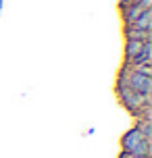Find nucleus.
Returning <instances> with one entry per match:
<instances>
[{"instance_id":"0eeeda50","label":"nucleus","mask_w":152,"mask_h":158,"mask_svg":"<svg viewBox=\"0 0 152 158\" xmlns=\"http://www.w3.org/2000/svg\"><path fill=\"white\" fill-rule=\"evenodd\" d=\"M131 27H136V29H144V31H152V8L144 10V13L131 23Z\"/></svg>"},{"instance_id":"6e6552de","label":"nucleus","mask_w":152,"mask_h":158,"mask_svg":"<svg viewBox=\"0 0 152 158\" xmlns=\"http://www.w3.org/2000/svg\"><path fill=\"white\" fill-rule=\"evenodd\" d=\"M125 40H142V42H150L152 31H144V29H136L131 25H125Z\"/></svg>"},{"instance_id":"9d476101","label":"nucleus","mask_w":152,"mask_h":158,"mask_svg":"<svg viewBox=\"0 0 152 158\" xmlns=\"http://www.w3.org/2000/svg\"><path fill=\"white\" fill-rule=\"evenodd\" d=\"M119 158H146V156H137V154H129V152H121Z\"/></svg>"},{"instance_id":"7ed1b4c3","label":"nucleus","mask_w":152,"mask_h":158,"mask_svg":"<svg viewBox=\"0 0 152 158\" xmlns=\"http://www.w3.org/2000/svg\"><path fill=\"white\" fill-rule=\"evenodd\" d=\"M119 79L125 81L131 89H136L137 94H142V96L152 94V77L150 75H142V73L131 71L127 64H123V69H121V73H119Z\"/></svg>"},{"instance_id":"1a4fd4ad","label":"nucleus","mask_w":152,"mask_h":158,"mask_svg":"<svg viewBox=\"0 0 152 158\" xmlns=\"http://www.w3.org/2000/svg\"><path fill=\"white\" fill-rule=\"evenodd\" d=\"M137 4L146 10V8H152V0H137Z\"/></svg>"},{"instance_id":"423d86ee","label":"nucleus","mask_w":152,"mask_h":158,"mask_svg":"<svg viewBox=\"0 0 152 158\" xmlns=\"http://www.w3.org/2000/svg\"><path fill=\"white\" fill-rule=\"evenodd\" d=\"M125 64H152V40L144 42V48L140 50V54L131 63H125Z\"/></svg>"},{"instance_id":"39448f33","label":"nucleus","mask_w":152,"mask_h":158,"mask_svg":"<svg viewBox=\"0 0 152 158\" xmlns=\"http://www.w3.org/2000/svg\"><path fill=\"white\" fill-rule=\"evenodd\" d=\"M142 48H144V42L142 40H125V63H131L140 54Z\"/></svg>"},{"instance_id":"f257e3e1","label":"nucleus","mask_w":152,"mask_h":158,"mask_svg":"<svg viewBox=\"0 0 152 158\" xmlns=\"http://www.w3.org/2000/svg\"><path fill=\"white\" fill-rule=\"evenodd\" d=\"M117 96H119L121 104H123L131 114H136V117H137V112L142 110L144 106L150 104V96L137 94L136 89H131V87H129L125 81H121V79H117Z\"/></svg>"},{"instance_id":"20e7f679","label":"nucleus","mask_w":152,"mask_h":158,"mask_svg":"<svg viewBox=\"0 0 152 158\" xmlns=\"http://www.w3.org/2000/svg\"><path fill=\"white\" fill-rule=\"evenodd\" d=\"M148 10V8H146ZM121 13H123V21H125V25H131L133 21H136L137 17L144 13V8L140 6V4H121Z\"/></svg>"},{"instance_id":"f03ea898","label":"nucleus","mask_w":152,"mask_h":158,"mask_svg":"<svg viewBox=\"0 0 152 158\" xmlns=\"http://www.w3.org/2000/svg\"><path fill=\"white\" fill-rule=\"evenodd\" d=\"M121 152H129V154H137V156L150 158V139L146 137L137 127L129 129L127 133L121 137Z\"/></svg>"}]
</instances>
